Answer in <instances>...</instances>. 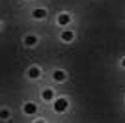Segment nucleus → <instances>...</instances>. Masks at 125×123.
Wrapping results in <instances>:
<instances>
[{"mask_svg": "<svg viewBox=\"0 0 125 123\" xmlns=\"http://www.w3.org/2000/svg\"><path fill=\"white\" fill-rule=\"evenodd\" d=\"M67 106H69V102H67V99H56V101L52 102V108L56 110V112H65L67 110Z\"/></svg>", "mask_w": 125, "mask_h": 123, "instance_id": "obj_1", "label": "nucleus"}, {"mask_svg": "<svg viewBox=\"0 0 125 123\" xmlns=\"http://www.w3.org/2000/svg\"><path fill=\"white\" fill-rule=\"evenodd\" d=\"M69 20H71V15H69V13H60V15H58V24L60 26L69 24Z\"/></svg>", "mask_w": 125, "mask_h": 123, "instance_id": "obj_2", "label": "nucleus"}, {"mask_svg": "<svg viewBox=\"0 0 125 123\" xmlns=\"http://www.w3.org/2000/svg\"><path fill=\"white\" fill-rule=\"evenodd\" d=\"M22 110H24L28 116H32V114H36V112H37V106L34 104V102H26L24 106H22Z\"/></svg>", "mask_w": 125, "mask_h": 123, "instance_id": "obj_3", "label": "nucleus"}, {"mask_svg": "<svg viewBox=\"0 0 125 123\" xmlns=\"http://www.w3.org/2000/svg\"><path fill=\"white\" fill-rule=\"evenodd\" d=\"M52 78H54L56 82H63L65 78H67V75H65L63 71H60V69H58V71H54V73H52Z\"/></svg>", "mask_w": 125, "mask_h": 123, "instance_id": "obj_4", "label": "nucleus"}, {"mask_svg": "<svg viewBox=\"0 0 125 123\" xmlns=\"http://www.w3.org/2000/svg\"><path fill=\"white\" fill-rule=\"evenodd\" d=\"M41 97H43V101H52V97H54V92H52L51 88H47V90H43Z\"/></svg>", "mask_w": 125, "mask_h": 123, "instance_id": "obj_5", "label": "nucleus"}, {"mask_svg": "<svg viewBox=\"0 0 125 123\" xmlns=\"http://www.w3.org/2000/svg\"><path fill=\"white\" fill-rule=\"evenodd\" d=\"M28 77L30 78H39L41 77V71H39L37 67H30V69H28Z\"/></svg>", "mask_w": 125, "mask_h": 123, "instance_id": "obj_6", "label": "nucleus"}, {"mask_svg": "<svg viewBox=\"0 0 125 123\" xmlns=\"http://www.w3.org/2000/svg\"><path fill=\"white\" fill-rule=\"evenodd\" d=\"M36 43H37V37L36 36H26L24 37V45L26 47H34Z\"/></svg>", "mask_w": 125, "mask_h": 123, "instance_id": "obj_7", "label": "nucleus"}, {"mask_svg": "<svg viewBox=\"0 0 125 123\" xmlns=\"http://www.w3.org/2000/svg\"><path fill=\"white\" fill-rule=\"evenodd\" d=\"M45 15H47V11L43 10V8H39V10H34V13H32V17H34V19H43Z\"/></svg>", "mask_w": 125, "mask_h": 123, "instance_id": "obj_8", "label": "nucleus"}, {"mask_svg": "<svg viewBox=\"0 0 125 123\" xmlns=\"http://www.w3.org/2000/svg\"><path fill=\"white\" fill-rule=\"evenodd\" d=\"M62 39L63 41H71V39H73V32H67V30L62 32Z\"/></svg>", "mask_w": 125, "mask_h": 123, "instance_id": "obj_9", "label": "nucleus"}, {"mask_svg": "<svg viewBox=\"0 0 125 123\" xmlns=\"http://www.w3.org/2000/svg\"><path fill=\"white\" fill-rule=\"evenodd\" d=\"M0 118H2V119H8V118H10V110H6V108H4V110L0 112Z\"/></svg>", "mask_w": 125, "mask_h": 123, "instance_id": "obj_10", "label": "nucleus"}, {"mask_svg": "<svg viewBox=\"0 0 125 123\" xmlns=\"http://www.w3.org/2000/svg\"><path fill=\"white\" fill-rule=\"evenodd\" d=\"M121 65H123V67H125V58H123V60H121Z\"/></svg>", "mask_w": 125, "mask_h": 123, "instance_id": "obj_11", "label": "nucleus"}, {"mask_svg": "<svg viewBox=\"0 0 125 123\" xmlns=\"http://www.w3.org/2000/svg\"><path fill=\"white\" fill-rule=\"evenodd\" d=\"M36 123H43V121H41V119H39V121H36Z\"/></svg>", "mask_w": 125, "mask_h": 123, "instance_id": "obj_12", "label": "nucleus"}]
</instances>
